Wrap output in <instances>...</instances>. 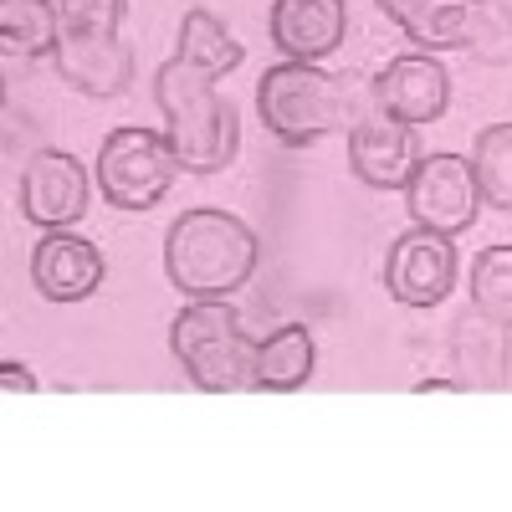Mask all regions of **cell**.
<instances>
[{
	"label": "cell",
	"mask_w": 512,
	"mask_h": 512,
	"mask_svg": "<svg viewBox=\"0 0 512 512\" xmlns=\"http://www.w3.org/2000/svg\"><path fill=\"white\" fill-rule=\"evenodd\" d=\"M62 82H72L88 98H118L134 82V52H128L123 31L113 36H62L52 52Z\"/></svg>",
	"instance_id": "obj_13"
},
{
	"label": "cell",
	"mask_w": 512,
	"mask_h": 512,
	"mask_svg": "<svg viewBox=\"0 0 512 512\" xmlns=\"http://www.w3.org/2000/svg\"><path fill=\"white\" fill-rule=\"evenodd\" d=\"M180 175V159L164 134L123 123L103 139L98 154V190L113 210H154Z\"/></svg>",
	"instance_id": "obj_5"
},
{
	"label": "cell",
	"mask_w": 512,
	"mask_h": 512,
	"mask_svg": "<svg viewBox=\"0 0 512 512\" xmlns=\"http://www.w3.org/2000/svg\"><path fill=\"white\" fill-rule=\"evenodd\" d=\"M0 47H6V57H52L57 52L52 0H0Z\"/></svg>",
	"instance_id": "obj_17"
},
{
	"label": "cell",
	"mask_w": 512,
	"mask_h": 512,
	"mask_svg": "<svg viewBox=\"0 0 512 512\" xmlns=\"http://www.w3.org/2000/svg\"><path fill=\"white\" fill-rule=\"evenodd\" d=\"M472 308L512 328V246H487L472 262Z\"/></svg>",
	"instance_id": "obj_20"
},
{
	"label": "cell",
	"mask_w": 512,
	"mask_h": 512,
	"mask_svg": "<svg viewBox=\"0 0 512 512\" xmlns=\"http://www.w3.org/2000/svg\"><path fill=\"white\" fill-rule=\"evenodd\" d=\"M456 390H466L461 379H446V374H436V379H415V395H456Z\"/></svg>",
	"instance_id": "obj_23"
},
{
	"label": "cell",
	"mask_w": 512,
	"mask_h": 512,
	"mask_svg": "<svg viewBox=\"0 0 512 512\" xmlns=\"http://www.w3.org/2000/svg\"><path fill=\"white\" fill-rule=\"evenodd\" d=\"M256 231L231 210H185L164 236V272L185 297H231L256 272Z\"/></svg>",
	"instance_id": "obj_2"
},
{
	"label": "cell",
	"mask_w": 512,
	"mask_h": 512,
	"mask_svg": "<svg viewBox=\"0 0 512 512\" xmlns=\"http://www.w3.org/2000/svg\"><path fill=\"white\" fill-rule=\"evenodd\" d=\"M472 169L482 185V205H497L512 216V123H492L477 134Z\"/></svg>",
	"instance_id": "obj_19"
},
{
	"label": "cell",
	"mask_w": 512,
	"mask_h": 512,
	"mask_svg": "<svg viewBox=\"0 0 512 512\" xmlns=\"http://www.w3.org/2000/svg\"><path fill=\"white\" fill-rule=\"evenodd\" d=\"M180 57H190L195 67H205V72H216V77H226V72H236L241 62H246V47L241 41L210 16V11H185V21H180Z\"/></svg>",
	"instance_id": "obj_18"
},
{
	"label": "cell",
	"mask_w": 512,
	"mask_h": 512,
	"mask_svg": "<svg viewBox=\"0 0 512 512\" xmlns=\"http://www.w3.org/2000/svg\"><path fill=\"white\" fill-rule=\"evenodd\" d=\"M57 41L62 36H113L123 31V0H52Z\"/></svg>",
	"instance_id": "obj_21"
},
{
	"label": "cell",
	"mask_w": 512,
	"mask_h": 512,
	"mask_svg": "<svg viewBox=\"0 0 512 512\" xmlns=\"http://www.w3.org/2000/svg\"><path fill=\"white\" fill-rule=\"evenodd\" d=\"M384 287L400 308H436L456 287V246L441 231L410 226L390 241L384 256Z\"/></svg>",
	"instance_id": "obj_7"
},
{
	"label": "cell",
	"mask_w": 512,
	"mask_h": 512,
	"mask_svg": "<svg viewBox=\"0 0 512 512\" xmlns=\"http://www.w3.org/2000/svg\"><path fill=\"white\" fill-rule=\"evenodd\" d=\"M354 88L349 77H333L318 62H277L256 82V113H262L267 134L287 149H308L333 128H354L349 118Z\"/></svg>",
	"instance_id": "obj_3"
},
{
	"label": "cell",
	"mask_w": 512,
	"mask_h": 512,
	"mask_svg": "<svg viewBox=\"0 0 512 512\" xmlns=\"http://www.w3.org/2000/svg\"><path fill=\"white\" fill-rule=\"evenodd\" d=\"M349 164L354 175L369 190H405L415 164H420V144H415V128L369 108L354 128H349Z\"/></svg>",
	"instance_id": "obj_10"
},
{
	"label": "cell",
	"mask_w": 512,
	"mask_h": 512,
	"mask_svg": "<svg viewBox=\"0 0 512 512\" xmlns=\"http://www.w3.org/2000/svg\"><path fill=\"white\" fill-rule=\"evenodd\" d=\"M405 205H410V221L425 231H441V236L472 231V221L482 216V185H477L472 159L420 154L415 175L405 185Z\"/></svg>",
	"instance_id": "obj_6"
},
{
	"label": "cell",
	"mask_w": 512,
	"mask_h": 512,
	"mask_svg": "<svg viewBox=\"0 0 512 512\" xmlns=\"http://www.w3.org/2000/svg\"><path fill=\"white\" fill-rule=\"evenodd\" d=\"M318 364V344L303 323H282L277 333H267L256 344V390L267 395H292L313 379Z\"/></svg>",
	"instance_id": "obj_16"
},
{
	"label": "cell",
	"mask_w": 512,
	"mask_h": 512,
	"mask_svg": "<svg viewBox=\"0 0 512 512\" xmlns=\"http://www.w3.org/2000/svg\"><path fill=\"white\" fill-rule=\"evenodd\" d=\"M216 72L195 67L190 57H169L154 72V103L164 113V139L175 149L180 169L190 175H221L241 149V118L236 103L221 98Z\"/></svg>",
	"instance_id": "obj_1"
},
{
	"label": "cell",
	"mask_w": 512,
	"mask_h": 512,
	"mask_svg": "<svg viewBox=\"0 0 512 512\" xmlns=\"http://www.w3.org/2000/svg\"><path fill=\"white\" fill-rule=\"evenodd\" d=\"M482 6H487V0H379V11L425 52L472 47Z\"/></svg>",
	"instance_id": "obj_14"
},
{
	"label": "cell",
	"mask_w": 512,
	"mask_h": 512,
	"mask_svg": "<svg viewBox=\"0 0 512 512\" xmlns=\"http://www.w3.org/2000/svg\"><path fill=\"white\" fill-rule=\"evenodd\" d=\"M169 349L205 395H241L256 390V338L241 328L226 297H190L180 318L169 323Z\"/></svg>",
	"instance_id": "obj_4"
},
{
	"label": "cell",
	"mask_w": 512,
	"mask_h": 512,
	"mask_svg": "<svg viewBox=\"0 0 512 512\" xmlns=\"http://www.w3.org/2000/svg\"><path fill=\"white\" fill-rule=\"evenodd\" d=\"M507 323L487 318L482 308H466L456 318V333H451V364L461 369V384L466 390H497L507 379Z\"/></svg>",
	"instance_id": "obj_15"
},
{
	"label": "cell",
	"mask_w": 512,
	"mask_h": 512,
	"mask_svg": "<svg viewBox=\"0 0 512 512\" xmlns=\"http://www.w3.org/2000/svg\"><path fill=\"white\" fill-rule=\"evenodd\" d=\"M349 36V0H272V41L287 62H323Z\"/></svg>",
	"instance_id": "obj_12"
},
{
	"label": "cell",
	"mask_w": 512,
	"mask_h": 512,
	"mask_svg": "<svg viewBox=\"0 0 512 512\" xmlns=\"http://www.w3.org/2000/svg\"><path fill=\"white\" fill-rule=\"evenodd\" d=\"M369 98L379 113H390L400 123H436L451 103V77L431 52H410L395 57L390 67H379V77L369 82Z\"/></svg>",
	"instance_id": "obj_11"
},
{
	"label": "cell",
	"mask_w": 512,
	"mask_h": 512,
	"mask_svg": "<svg viewBox=\"0 0 512 512\" xmlns=\"http://www.w3.org/2000/svg\"><path fill=\"white\" fill-rule=\"evenodd\" d=\"M0 384H6V395H31L36 390V374L11 359V364H0Z\"/></svg>",
	"instance_id": "obj_22"
},
{
	"label": "cell",
	"mask_w": 512,
	"mask_h": 512,
	"mask_svg": "<svg viewBox=\"0 0 512 512\" xmlns=\"http://www.w3.org/2000/svg\"><path fill=\"white\" fill-rule=\"evenodd\" d=\"M108 277L103 246L72 231H47L31 246V287L47 297V303H82L93 297Z\"/></svg>",
	"instance_id": "obj_9"
},
{
	"label": "cell",
	"mask_w": 512,
	"mask_h": 512,
	"mask_svg": "<svg viewBox=\"0 0 512 512\" xmlns=\"http://www.w3.org/2000/svg\"><path fill=\"white\" fill-rule=\"evenodd\" d=\"M21 216L41 231H67L88 216V169L67 149H41L21 169Z\"/></svg>",
	"instance_id": "obj_8"
}]
</instances>
